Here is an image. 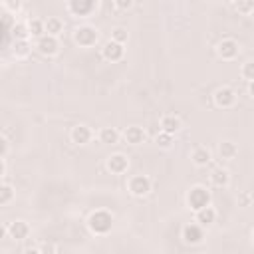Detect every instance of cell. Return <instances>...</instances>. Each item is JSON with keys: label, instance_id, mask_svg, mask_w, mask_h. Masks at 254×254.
I'll use <instances>...</instances> for the list:
<instances>
[{"label": "cell", "instance_id": "6da1fadb", "mask_svg": "<svg viewBox=\"0 0 254 254\" xmlns=\"http://www.w3.org/2000/svg\"><path fill=\"white\" fill-rule=\"evenodd\" d=\"M87 228H89V232L95 234V236H105V234H109L111 228H113V214H111L109 210H105V208L93 210V212L89 214V218H87Z\"/></svg>", "mask_w": 254, "mask_h": 254}, {"label": "cell", "instance_id": "7a4b0ae2", "mask_svg": "<svg viewBox=\"0 0 254 254\" xmlns=\"http://www.w3.org/2000/svg\"><path fill=\"white\" fill-rule=\"evenodd\" d=\"M210 200H212V194H210V190H208L204 185H194V187H190L189 192H187V206H189L192 212H196V210L208 206Z\"/></svg>", "mask_w": 254, "mask_h": 254}, {"label": "cell", "instance_id": "3957f363", "mask_svg": "<svg viewBox=\"0 0 254 254\" xmlns=\"http://www.w3.org/2000/svg\"><path fill=\"white\" fill-rule=\"evenodd\" d=\"M73 42L79 48H93L99 42V30L91 24H81L73 30Z\"/></svg>", "mask_w": 254, "mask_h": 254}, {"label": "cell", "instance_id": "277c9868", "mask_svg": "<svg viewBox=\"0 0 254 254\" xmlns=\"http://www.w3.org/2000/svg\"><path fill=\"white\" fill-rule=\"evenodd\" d=\"M151 189H153V183H151V179H149L147 175H133V177L127 181V190H129L133 196H137V198L147 196V194L151 192Z\"/></svg>", "mask_w": 254, "mask_h": 254}, {"label": "cell", "instance_id": "5b68a950", "mask_svg": "<svg viewBox=\"0 0 254 254\" xmlns=\"http://www.w3.org/2000/svg\"><path fill=\"white\" fill-rule=\"evenodd\" d=\"M34 48L42 54V56H46V58H52V56H56L58 52H60V40H58V36H50V34H44V36H40V38H36V42H34Z\"/></svg>", "mask_w": 254, "mask_h": 254}, {"label": "cell", "instance_id": "8992f818", "mask_svg": "<svg viewBox=\"0 0 254 254\" xmlns=\"http://www.w3.org/2000/svg\"><path fill=\"white\" fill-rule=\"evenodd\" d=\"M67 10L75 18H87L97 10V0H67Z\"/></svg>", "mask_w": 254, "mask_h": 254}, {"label": "cell", "instance_id": "52a82bcc", "mask_svg": "<svg viewBox=\"0 0 254 254\" xmlns=\"http://www.w3.org/2000/svg\"><path fill=\"white\" fill-rule=\"evenodd\" d=\"M181 238L185 240V244H190V246H196L204 240V226H200L196 220L194 222H189L183 226V232H181Z\"/></svg>", "mask_w": 254, "mask_h": 254}, {"label": "cell", "instance_id": "ba28073f", "mask_svg": "<svg viewBox=\"0 0 254 254\" xmlns=\"http://www.w3.org/2000/svg\"><path fill=\"white\" fill-rule=\"evenodd\" d=\"M125 44H119V42H115V40H107L103 46H101V58L105 60V62H111V64H115V62H121L123 60V56H125V48H123Z\"/></svg>", "mask_w": 254, "mask_h": 254}, {"label": "cell", "instance_id": "9c48e42d", "mask_svg": "<svg viewBox=\"0 0 254 254\" xmlns=\"http://www.w3.org/2000/svg\"><path fill=\"white\" fill-rule=\"evenodd\" d=\"M212 101H214V105L220 107V109H230V107L236 105V91H234L232 87L222 85V87H218V89L214 91Z\"/></svg>", "mask_w": 254, "mask_h": 254}, {"label": "cell", "instance_id": "30bf717a", "mask_svg": "<svg viewBox=\"0 0 254 254\" xmlns=\"http://www.w3.org/2000/svg\"><path fill=\"white\" fill-rule=\"evenodd\" d=\"M238 54H240V46H238V42L232 40V38H224V40H220V42L216 44V56H218L220 60H224V62L234 60Z\"/></svg>", "mask_w": 254, "mask_h": 254}, {"label": "cell", "instance_id": "8fae6325", "mask_svg": "<svg viewBox=\"0 0 254 254\" xmlns=\"http://www.w3.org/2000/svg\"><path fill=\"white\" fill-rule=\"evenodd\" d=\"M105 169L111 173V175H125L127 169H129V159L127 155L123 153H113L105 159Z\"/></svg>", "mask_w": 254, "mask_h": 254}, {"label": "cell", "instance_id": "7c38bea8", "mask_svg": "<svg viewBox=\"0 0 254 254\" xmlns=\"http://www.w3.org/2000/svg\"><path fill=\"white\" fill-rule=\"evenodd\" d=\"M69 139H71V143H73V145L83 147V145L91 143V139H93V131H91V127H89V125L79 123V125L71 127V131H69Z\"/></svg>", "mask_w": 254, "mask_h": 254}, {"label": "cell", "instance_id": "4fadbf2b", "mask_svg": "<svg viewBox=\"0 0 254 254\" xmlns=\"http://www.w3.org/2000/svg\"><path fill=\"white\" fill-rule=\"evenodd\" d=\"M32 228L26 220H12L8 222V238L12 240H26L30 236Z\"/></svg>", "mask_w": 254, "mask_h": 254}, {"label": "cell", "instance_id": "5bb4252c", "mask_svg": "<svg viewBox=\"0 0 254 254\" xmlns=\"http://www.w3.org/2000/svg\"><path fill=\"white\" fill-rule=\"evenodd\" d=\"M121 137H123V141H125L127 145H141V143H145L147 133H145L143 127L131 125V127H127V129L121 133Z\"/></svg>", "mask_w": 254, "mask_h": 254}, {"label": "cell", "instance_id": "9a60e30c", "mask_svg": "<svg viewBox=\"0 0 254 254\" xmlns=\"http://www.w3.org/2000/svg\"><path fill=\"white\" fill-rule=\"evenodd\" d=\"M159 127H161V131H167L171 135H177L181 131V127H183V121H181V117H177L173 113H167V115L161 117Z\"/></svg>", "mask_w": 254, "mask_h": 254}, {"label": "cell", "instance_id": "2e32d148", "mask_svg": "<svg viewBox=\"0 0 254 254\" xmlns=\"http://www.w3.org/2000/svg\"><path fill=\"white\" fill-rule=\"evenodd\" d=\"M190 161H192L194 167H206V165L212 161V153H210L208 147L198 145V147L192 149V153H190Z\"/></svg>", "mask_w": 254, "mask_h": 254}, {"label": "cell", "instance_id": "e0dca14e", "mask_svg": "<svg viewBox=\"0 0 254 254\" xmlns=\"http://www.w3.org/2000/svg\"><path fill=\"white\" fill-rule=\"evenodd\" d=\"M194 220H196L200 226L208 228L210 224H214V222H216V208H212V206L208 204V206H204V208L196 210V212H194Z\"/></svg>", "mask_w": 254, "mask_h": 254}, {"label": "cell", "instance_id": "ac0fdd59", "mask_svg": "<svg viewBox=\"0 0 254 254\" xmlns=\"http://www.w3.org/2000/svg\"><path fill=\"white\" fill-rule=\"evenodd\" d=\"M210 185L216 187V189H226L230 185V173H228V169H222V167L214 169L210 173Z\"/></svg>", "mask_w": 254, "mask_h": 254}, {"label": "cell", "instance_id": "d6986e66", "mask_svg": "<svg viewBox=\"0 0 254 254\" xmlns=\"http://www.w3.org/2000/svg\"><path fill=\"white\" fill-rule=\"evenodd\" d=\"M32 54V42L30 40H14L12 42V56L16 60H26Z\"/></svg>", "mask_w": 254, "mask_h": 254}, {"label": "cell", "instance_id": "ffe728a7", "mask_svg": "<svg viewBox=\"0 0 254 254\" xmlns=\"http://www.w3.org/2000/svg\"><path fill=\"white\" fill-rule=\"evenodd\" d=\"M97 139L101 145H115V143H119L121 133L115 127H101L97 133Z\"/></svg>", "mask_w": 254, "mask_h": 254}, {"label": "cell", "instance_id": "44dd1931", "mask_svg": "<svg viewBox=\"0 0 254 254\" xmlns=\"http://www.w3.org/2000/svg\"><path fill=\"white\" fill-rule=\"evenodd\" d=\"M218 157L224 159V161H232L236 155H238V145L234 141H220L218 143Z\"/></svg>", "mask_w": 254, "mask_h": 254}, {"label": "cell", "instance_id": "7402d4cb", "mask_svg": "<svg viewBox=\"0 0 254 254\" xmlns=\"http://www.w3.org/2000/svg\"><path fill=\"white\" fill-rule=\"evenodd\" d=\"M14 198H16V190H14V187H12L10 183L2 181V185H0V206H8Z\"/></svg>", "mask_w": 254, "mask_h": 254}, {"label": "cell", "instance_id": "603a6c76", "mask_svg": "<svg viewBox=\"0 0 254 254\" xmlns=\"http://www.w3.org/2000/svg\"><path fill=\"white\" fill-rule=\"evenodd\" d=\"M28 30H30V38H40L46 34V20H40V18H30L28 20Z\"/></svg>", "mask_w": 254, "mask_h": 254}, {"label": "cell", "instance_id": "cb8c5ba5", "mask_svg": "<svg viewBox=\"0 0 254 254\" xmlns=\"http://www.w3.org/2000/svg\"><path fill=\"white\" fill-rule=\"evenodd\" d=\"M10 36L14 40H30V30H28V22H14Z\"/></svg>", "mask_w": 254, "mask_h": 254}, {"label": "cell", "instance_id": "d4e9b609", "mask_svg": "<svg viewBox=\"0 0 254 254\" xmlns=\"http://www.w3.org/2000/svg\"><path fill=\"white\" fill-rule=\"evenodd\" d=\"M64 32V22L58 18V16H50L46 20V34L50 36H60Z\"/></svg>", "mask_w": 254, "mask_h": 254}, {"label": "cell", "instance_id": "484cf974", "mask_svg": "<svg viewBox=\"0 0 254 254\" xmlns=\"http://www.w3.org/2000/svg\"><path fill=\"white\" fill-rule=\"evenodd\" d=\"M155 143L161 147V149H171L173 143H175V135L167 133V131H159V135L155 137Z\"/></svg>", "mask_w": 254, "mask_h": 254}, {"label": "cell", "instance_id": "4316f807", "mask_svg": "<svg viewBox=\"0 0 254 254\" xmlns=\"http://www.w3.org/2000/svg\"><path fill=\"white\" fill-rule=\"evenodd\" d=\"M232 6L238 14H246L250 16V12L254 10V0H232Z\"/></svg>", "mask_w": 254, "mask_h": 254}, {"label": "cell", "instance_id": "83f0119b", "mask_svg": "<svg viewBox=\"0 0 254 254\" xmlns=\"http://www.w3.org/2000/svg\"><path fill=\"white\" fill-rule=\"evenodd\" d=\"M240 75H242V79H246V81H254V60H248V62L242 64Z\"/></svg>", "mask_w": 254, "mask_h": 254}, {"label": "cell", "instance_id": "f1b7e54d", "mask_svg": "<svg viewBox=\"0 0 254 254\" xmlns=\"http://www.w3.org/2000/svg\"><path fill=\"white\" fill-rule=\"evenodd\" d=\"M111 40H115V42H119V44H127V40H129V32H127L125 28L117 26V28L111 30Z\"/></svg>", "mask_w": 254, "mask_h": 254}, {"label": "cell", "instance_id": "f546056e", "mask_svg": "<svg viewBox=\"0 0 254 254\" xmlns=\"http://www.w3.org/2000/svg\"><path fill=\"white\" fill-rule=\"evenodd\" d=\"M2 6L6 12L10 14H18L20 8H22V0H2Z\"/></svg>", "mask_w": 254, "mask_h": 254}, {"label": "cell", "instance_id": "4dcf8cb0", "mask_svg": "<svg viewBox=\"0 0 254 254\" xmlns=\"http://www.w3.org/2000/svg\"><path fill=\"white\" fill-rule=\"evenodd\" d=\"M133 4H135V0H113V6H115L119 12H127V10H131Z\"/></svg>", "mask_w": 254, "mask_h": 254}, {"label": "cell", "instance_id": "1f68e13d", "mask_svg": "<svg viewBox=\"0 0 254 254\" xmlns=\"http://www.w3.org/2000/svg\"><path fill=\"white\" fill-rule=\"evenodd\" d=\"M250 202H252V194L250 192H240L238 194V204L240 206H250Z\"/></svg>", "mask_w": 254, "mask_h": 254}, {"label": "cell", "instance_id": "d6a6232c", "mask_svg": "<svg viewBox=\"0 0 254 254\" xmlns=\"http://www.w3.org/2000/svg\"><path fill=\"white\" fill-rule=\"evenodd\" d=\"M2 151H0V159H6V155H8V149H10V141H8V137L6 135H2Z\"/></svg>", "mask_w": 254, "mask_h": 254}, {"label": "cell", "instance_id": "836d02e7", "mask_svg": "<svg viewBox=\"0 0 254 254\" xmlns=\"http://www.w3.org/2000/svg\"><path fill=\"white\" fill-rule=\"evenodd\" d=\"M6 169H8V167H6V159H0V177H2V179L6 177Z\"/></svg>", "mask_w": 254, "mask_h": 254}, {"label": "cell", "instance_id": "e575fe53", "mask_svg": "<svg viewBox=\"0 0 254 254\" xmlns=\"http://www.w3.org/2000/svg\"><path fill=\"white\" fill-rule=\"evenodd\" d=\"M40 252H42L40 246H28V248H26V254H40Z\"/></svg>", "mask_w": 254, "mask_h": 254}, {"label": "cell", "instance_id": "d590c367", "mask_svg": "<svg viewBox=\"0 0 254 254\" xmlns=\"http://www.w3.org/2000/svg\"><path fill=\"white\" fill-rule=\"evenodd\" d=\"M248 95L254 97V81H248Z\"/></svg>", "mask_w": 254, "mask_h": 254}, {"label": "cell", "instance_id": "8d00e7d4", "mask_svg": "<svg viewBox=\"0 0 254 254\" xmlns=\"http://www.w3.org/2000/svg\"><path fill=\"white\" fill-rule=\"evenodd\" d=\"M250 20H252V22H254V10H252V12H250Z\"/></svg>", "mask_w": 254, "mask_h": 254}, {"label": "cell", "instance_id": "74e56055", "mask_svg": "<svg viewBox=\"0 0 254 254\" xmlns=\"http://www.w3.org/2000/svg\"><path fill=\"white\" fill-rule=\"evenodd\" d=\"M252 244H254V230H252Z\"/></svg>", "mask_w": 254, "mask_h": 254}]
</instances>
